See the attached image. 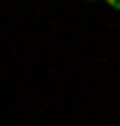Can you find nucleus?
<instances>
[{
	"label": "nucleus",
	"mask_w": 120,
	"mask_h": 126,
	"mask_svg": "<svg viewBox=\"0 0 120 126\" xmlns=\"http://www.w3.org/2000/svg\"><path fill=\"white\" fill-rule=\"evenodd\" d=\"M106 3L112 6V9H117V11H120V0H106Z\"/></svg>",
	"instance_id": "obj_1"
},
{
	"label": "nucleus",
	"mask_w": 120,
	"mask_h": 126,
	"mask_svg": "<svg viewBox=\"0 0 120 126\" xmlns=\"http://www.w3.org/2000/svg\"><path fill=\"white\" fill-rule=\"evenodd\" d=\"M89 3H98V0H89Z\"/></svg>",
	"instance_id": "obj_2"
}]
</instances>
